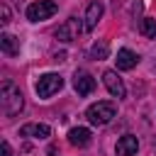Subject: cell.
Instances as JSON below:
<instances>
[{
  "label": "cell",
  "mask_w": 156,
  "mask_h": 156,
  "mask_svg": "<svg viewBox=\"0 0 156 156\" xmlns=\"http://www.w3.org/2000/svg\"><path fill=\"white\" fill-rule=\"evenodd\" d=\"M0 105H2V112H5L7 117H15V115L22 112L24 98H22L20 88H17L12 80H5V83H2V88H0Z\"/></svg>",
  "instance_id": "obj_1"
},
{
  "label": "cell",
  "mask_w": 156,
  "mask_h": 156,
  "mask_svg": "<svg viewBox=\"0 0 156 156\" xmlns=\"http://www.w3.org/2000/svg\"><path fill=\"white\" fill-rule=\"evenodd\" d=\"M115 112H117L115 102H110V100H98V102H93V105L85 110V117H88V122H90V124L102 127V124L112 122Z\"/></svg>",
  "instance_id": "obj_2"
},
{
  "label": "cell",
  "mask_w": 156,
  "mask_h": 156,
  "mask_svg": "<svg viewBox=\"0 0 156 156\" xmlns=\"http://www.w3.org/2000/svg\"><path fill=\"white\" fill-rule=\"evenodd\" d=\"M61 88H63V78H61L58 73H44V76H39V80L34 83V93H37L41 100L51 98V95L58 93Z\"/></svg>",
  "instance_id": "obj_3"
},
{
  "label": "cell",
  "mask_w": 156,
  "mask_h": 156,
  "mask_svg": "<svg viewBox=\"0 0 156 156\" xmlns=\"http://www.w3.org/2000/svg\"><path fill=\"white\" fill-rule=\"evenodd\" d=\"M56 10H58L56 0H37V2H32L27 7V20L29 22H44V20L54 17Z\"/></svg>",
  "instance_id": "obj_4"
},
{
  "label": "cell",
  "mask_w": 156,
  "mask_h": 156,
  "mask_svg": "<svg viewBox=\"0 0 156 156\" xmlns=\"http://www.w3.org/2000/svg\"><path fill=\"white\" fill-rule=\"evenodd\" d=\"M80 32H83V22H80L78 17H68L63 24H58V29L54 32V37H56L58 41L68 44V41L78 39V34H80Z\"/></svg>",
  "instance_id": "obj_5"
},
{
  "label": "cell",
  "mask_w": 156,
  "mask_h": 156,
  "mask_svg": "<svg viewBox=\"0 0 156 156\" xmlns=\"http://www.w3.org/2000/svg\"><path fill=\"white\" fill-rule=\"evenodd\" d=\"M102 12H105V5L100 0H93L88 7H85V17H83V29L85 32H93L98 27V22L102 20Z\"/></svg>",
  "instance_id": "obj_6"
},
{
  "label": "cell",
  "mask_w": 156,
  "mask_h": 156,
  "mask_svg": "<svg viewBox=\"0 0 156 156\" xmlns=\"http://www.w3.org/2000/svg\"><path fill=\"white\" fill-rule=\"evenodd\" d=\"M73 90H76L80 98L90 95V93L95 90V78H93L90 73H85V71H76V76H73Z\"/></svg>",
  "instance_id": "obj_7"
},
{
  "label": "cell",
  "mask_w": 156,
  "mask_h": 156,
  "mask_svg": "<svg viewBox=\"0 0 156 156\" xmlns=\"http://www.w3.org/2000/svg\"><path fill=\"white\" fill-rule=\"evenodd\" d=\"M102 83H105V88L110 90L112 98H124L127 95V88H124L122 78L117 76V71H105L102 73Z\"/></svg>",
  "instance_id": "obj_8"
},
{
  "label": "cell",
  "mask_w": 156,
  "mask_h": 156,
  "mask_svg": "<svg viewBox=\"0 0 156 156\" xmlns=\"http://www.w3.org/2000/svg\"><path fill=\"white\" fill-rule=\"evenodd\" d=\"M20 136H32V139H46L51 136V127L41 124V122H29L24 127H20Z\"/></svg>",
  "instance_id": "obj_9"
},
{
  "label": "cell",
  "mask_w": 156,
  "mask_h": 156,
  "mask_svg": "<svg viewBox=\"0 0 156 156\" xmlns=\"http://www.w3.org/2000/svg\"><path fill=\"white\" fill-rule=\"evenodd\" d=\"M136 149H139V139L134 136V134H124L119 141H117V156H134L136 154Z\"/></svg>",
  "instance_id": "obj_10"
},
{
  "label": "cell",
  "mask_w": 156,
  "mask_h": 156,
  "mask_svg": "<svg viewBox=\"0 0 156 156\" xmlns=\"http://www.w3.org/2000/svg\"><path fill=\"white\" fill-rule=\"evenodd\" d=\"M115 61H117V68H119V71H132V68L139 63V56H136L132 49H119Z\"/></svg>",
  "instance_id": "obj_11"
},
{
  "label": "cell",
  "mask_w": 156,
  "mask_h": 156,
  "mask_svg": "<svg viewBox=\"0 0 156 156\" xmlns=\"http://www.w3.org/2000/svg\"><path fill=\"white\" fill-rule=\"evenodd\" d=\"M90 139H93V134H90V129H88V127H73V129L68 132V141H71L73 146H78V149L88 146V144H90Z\"/></svg>",
  "instance_id": "obj_12"
},
{
  "label": "cell",
  "mask_w": 156,
  "mask_h": 156,
  "mask_svg": "<svg viewBox=\"0 0 156 156\" xmlns=\"http://www.w3.org/2000/svg\"><path fill=\"white\" fill-rule=\"evenodd\" d=\"M0 49H2V54H7V56H17V54H20V39L5 32V34H0Z\"/></svg>",
  "instance_id": "obj_13"
},
{
  "label": "cell",
  "mask_w": 156,
  "mask_h": 156,
  "mask_svg": "<svg viewBox=\"0 0 156 156\" xmlns=\"http://www.w3.org/2000/svg\"><path fill=\"white\" fill-rule=\"evenodd\" d=\"M139 32H141L146 39H156V20L144 17V20L139 22Z\"/></svg>",
  "instance_id": "obj_14"
},
{
  "label": "cell",
  "mask_w": 156,
  "mask_h": 156,
  "mask_svg": "<svg viewBox=\"0 0 156 156\" xmlns=\"http://www.w3.org/2000/svg\"><path fill=\"white\" fill-rule=\"evenodd\" d=\"M90 58H95V61H102V58H107V41H95L93 46H90Z\"/></svg>",
  "instance_id": "obj_15"
},
{
  "label": "cell",
  "mask_w": 156,
  "mask_h": 156,
  "mask_svg": "<svg viewBox=\"0 0 156 156\" xmlns=\"http://www.w3.org/2000/svg\"><path fill=\"white\" fill-rule=\"evenodd\" d=\"M0 154H2V156H15V151H12V146H10L7 139H2V144H0Z\"/></svg>",
  "instance_id": "obj_16"
},
{
  "label": "cell",
  "mask_w": 156,
  "mask_h": 156,
  "mask_svg": "<svg viewBox=\"0 0 156 156\" xmlns=\"http://www.w3.org/2000/svg\"><path fill=\"white\" fill-rule=\"evenodd\" d=\"M0 12H2V20H0V22H2V24H10V17H12V15H10V7H7L5 2H2V7H0Z\"/></svg>",
  "instance_id": "obj_17"
},
{
  "label": "cell",
  "mask_w": 156,
  "mask_h": 156,
  "mask_svg": "<svg viewBox=\"0 0 156 156\" xmlns=\"http://www.w3.org/2000/svg\"><path fill=\"white\" fill-rule=\"evenodd\" d=\"M54 61H56V63H61V61H66V54H63V51H61V54H56V56H54Z\"/></svg>",
  "instance_id": "obj_18"
}]
</instances>
